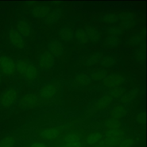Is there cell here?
<instances>
[{
	"label": "cell",
	"mask_w": 147,
	"mask_h": 147,
	"mask_svg": "<svg viewBox=\"0 0 147 147\" xmlns=\"http://www.w3.org/2000/svg\"><path fill=\"white\" fill-rule=\"evenodd\" d=\"M16 72L28 82H33L38 76L37 67L26 60H18L16 62Z\"/></svg>",
	"instance_id": "cell-1"
},
{
	"label": "cell",
	"mask_w": 147,
	"mask_h": 147,
	"mask_svg": "<svg viewBox=\"0 0 147 147\" xmlns=\"http://www.w3.org/2000/svg\"><path fill=\"white\" fill-rule=\"evenodd\" d=\"M20 90L16 86H10L0 94V108L8 109L15 105L19 99Z\"/></svg>",
	"instance_id": "cell-2"
},
{
	"label": "cell",
	"mask_w": 147,
	"mask_h": 147,
	"mask_svg": "<svg viewBox=\"0 0 147 147\" xmlns=\"http://www.w3.org/2000/svg\"><path fill=\"white\" fill-rule=\"evenodd\" d=\"M0 72L4 76L12 77L16 72V62L8 56H0Z\"/></svg>",
	"instance_id": "cell-3"
},
{
	"label": "cell",
	"mask_w": 147,
	"mask_h": 147,
	"mask_svg": "<svg viewBox=\"0 0 147 147\" xmlns=\"http://www.w3.org/2000/svg\"><path fill=\"white\" fill-rule=\"evenodd\" d=\"M39 101L38 96L33 93H29L19 98L17 101V106L24 110L30 109L35 107Z\"/></svg>",
	"instance_id": "cell-4"
},
{
	"label": "cell",
	"mask_w": 147,
	"mask_h": 147,
	"mask_svg": "<svg viewBox=\"0 0 147 147\" xmlns=\"http://www.w3.org/2000/svg\"><path fill=\"white\" fill-rule=\"evenodd\" d=\"M125 78L120 74H111L107 75L103 79V84L110 88L120 86L124 83Z\"/></svg>",
	"instance_id": "cell-5"
},
{
	"label": "cell",
	"mask_w": 147,
	"mask_h": 147,
	"mask_svg": "<svg viewBox=\"0 0 147 147\" xmlns=\"http://www.w3.org/2000/svg\"><path fill=\"white\" fill-rule=\"evenodd\" d=\"M58 87L54 83H49L44 86L39 91V96L44 100H51L56 94Z\"/></svg>",
	"instance_id": "cell-6"
},
{
	"label": "cell",
	"mask_w": 147,
	"mask_h": 147,
	"mask_svg": "<svg viewBox=\"0 0 147 147\" xmlns=\"http://www.w3.org/2000/svg\"><path fill=\"white\" fill-rule=\"evenodd\" d=\"M9 38L10 43L16 48L21 49L25 47V42L23 37L17 31L11 29L9 31Z\"/></svg>",
	"instance_id": "cell-7"
},
{
	"label": "cell",
	"mask_w": 147,
	"mask_h": 147,
	"mask_svg": "<svg viewBox=\"0 0 147 147\" xmlns=\"http://www.w3.org/2000/svg\"><path fill=\"white\" fill-rule=\"evenodd\" d=\"M38 64L42 69H49L55 64V57L49 52L45 51L40 55Z\"/></svg>",
	"instance_id": "cell-8"
},
{
	"label": "cell",
	"mask_w": 147,
	"mask_h": 147,
	"mask_svg": "<svg viewBox=\"0 0 147 147\" xmlns=\"http://www.w3.org/2000/svg\"><path fill=\"white\" fill-rule=\"evenodd\" d=\"M48 49L54 57H60L64 53L63 45L57 40L51 41L48 45Z\"/></svg>",
	"instance_id": "cell-9"
},
{
	"label": "cell",
	"mask_w": 147,
	"mask_h": 147,
	"mask_svg": "<svg viewBox=\"0 0 147 147\" xmlns=\"http://www.w3.org/2000/svg\"><path fill=\"white\" fill-rule=\"evenodd\" d=\"M60 134L59 129L55 127H50L43 129L40 133V137L43 140L51 141L57 138Z\"/></svg>",
	"instance_id": "cell-10"
},
{
	"label": "cell",
	"mask_w": 147,
	"mask_h": 147,
	"mask_svg": "<svg viewBox=\"0 0 147 147\" xmlns=\"http://www.w3.org/2000/svg\"><path fill=\"white\" fill-rule=\"evenodd\" d=\"M51 7L48 6L37 5L32 8L31 13L34 17L40 18L45 17L49 13Z\"/></svg>",
	"instance_id": "cell-11"
},
{
	"label": "cell",
	"mask_w": 147,
	"mask_h": 147,
	"mask_svg": "<svg viewBox=\"0 0 147 147\" xmlns=\"http://www.w3.org/2000/svg\"><path fill=\"white\" fill-rule=\"evenodd\" d=\"M17 31L23 37H27L31 33V28L26 22L21 20L17 23Z\"/></svg>",
	"instance_id": "cell-12"
},
{
	"label": "cell",
	"mask_w": 147,
	"mask_h": 147,
	"mask_svg": "<svg viewBox=\"0 0 147 147\" xmlns=\"http://www.w3.org/2000/svg\"><path fill=\"white\" fill-rule=\"evenodd\" d=\"M113 101V98L108 95L100 98L95 103L94 107L96 110H102L107 107Z\"/></svg>",
	"instance_id": "cell-13"
},
{
	"label": "cell",
	"mask_w": 147,
	"mask_h": 147,
	"mask_svg": "<svg viewBox=\"0 0 147 147\" xmlns=\"http://www.w3.org/2000/svg\"><path fill=\"white\" fill-rule=\"evenodd\" d=\"M126 113L127 109L125 106L121 105H117L112 109L110 112V115L111 118L119 119L124 117Z\"/></svg>",
	"instance_id": "cell-14"
},
{
	"label": "cell",
	"mask_w": 147,
	"mask_h": 147,
	"mask_svg": "<svg viewBox=\"0 0 147 147\" xmlns=\"http://www.w3.org/2000/svg\"><path fill=\"white\" fill-rule=\"evenodd\" d=\"M140 91L139 88H134L131 89L129 92L125 93L120 99V102L122 104H127L130 103L134 98H135L138 94Z\"/></svg>",
	"instance_id": "cell-15"
},
{
	"label": "cell",
	"mask_w": 147,
	"mask_h": 147,
	"mask_svg": "<svg viewBox=\"0 0 147 147\" xmlns=\"http://www.w3.org/2000/svg\"><path fill=\"white\" fill-rule=\"evenodd\" d=\"M88 40L92 42H97L100 38V33L99 31L93 26H87L85 28Z\"/></svg>",
	"instance_id": "cell-16"
},
{
	"label": "cell",
	"mask_w": 147,
	"mask_h": 147,
	"mask_svg": "<svg viewBox=\"0 0 147 147\" xmlns=\"http://www.w3.org/2000/svg\"><path fill=\"white\" fill-rule=\"evenodd\" d=\"M61 16V11L60 9H56L49 11L45 16V22L47 24H53L57 22Z\"/></svg>",
	"instance_id": "cell-17"
},
{
	"label": "cell",
	"mask_w": 147,
	"mask_h": 147,
	"mask_svg": "<svg viewBox=\"0 0 147 147\" xmlns=\"http://www.w3.org/2000/svg\"><path fill=\"white\" fill-rule=\"evenodd\" d=\"M59 35L63 40L66 41H71L74 38V32L68 27L61 28L59 32Z\"/></svg>",
	"instance_id": "cell-18"
},
{
	"label": "cell",
	"mask_w": 147,
	"mask_h": 147,
	"mask_svg": "<svg viewBox=\"0 0 147 147\" xmlns=\"http://www.w3.org/2000/svg\"><path fill=\"white\" fill-rule=\"evenodd\" d=\"M103 137V134L100 132H93L90 133L86 138V142L89 145H92L96 144Z\"/></svg>",
	"instance_id": "cell-19"
},
{
	"label": "cell",
	"mask_w": 147,
	"mask_h": 147,
	"mask_svg": "<svg viewBox=\"0 0 147 147\" xmlns=\"http://www.w3.org/2000/svg\"><path fill=\"white\" fill-rule=\"evenodd\" d=\"M103 57V54L100 52H96L91 55L86 60L84 64L86 66H91L100 61Z\"/></svg>",
	"instance_id": "cell-20"
},
{
	"label": "cell",
	"mask_w": 147,
	"mask_h": 147,
	"mask_svg": "<svg viewBox=\"0 0 147 147\" xmlns=\"http://www.w3.org/2000/svg\"><path fill=\"white\" fill-rule=\"evenodd\" d=\"M126 91V89L122 87H117L111 88L108 91V95L112 98H119L121 97Z\"/></svg>",
	"instance_id": "cell-21"
},
{
	"label": "cell",
	"mask_w": 147,
	"mask_h": 147,
	"mask_svg": "<svg viewBox=\"0 0 147 147\" xmlns=\"http://www.w3.org/2000/svg\"><path fill=\"white\" fill-rule=\"evenodd\" d=\"M91 81V78L87 74L83 73L78 75L75 79V82L81 86H87L90 84Z\"/></svg>",
	"instance_id": "cell-22"
},
{
	"label": "cell",
	"mask_w": 147,
	"mask_h": 147,
	"mask_svg": "<svg viewBox=\"0 0 147 147\" xmlns=\"http://www.w3.org/2000/svg\"><path fill=\"white\" fill-rule=\"evenodd\" d=\"M124 135L123 131L121 129H107L105 132V137L122 139Z\"/></svg>",
	"instance_id": "cell-23"
},
{
	"label": "cell",
	"mask_w": 147,
	"mask_h": 147,
	"mask_svg": "<svg viewBox=\"0 0 147 147\" xmlns=\"http://www.w3.org/2000/svg\"><path fill=\"white\" fill-rule=\"evenodd\" d=\"M16 144V138L11 136H7L0 141V147H14Z\"/></svg>",
	"instance_id": "cell-24"
},
{
	"label": "cell",
	"mask_w": 147,
	"mask_h": 147,
	"mask_svg": "<svg viewBox=\"0 0 147 147\" xmlns=\"http://www.w3.org/2000/svg\"><path fill=\"white\" fill-rule=\"evenodd\" d=\"M75 37L78 41L82 44H85L88 41V38L84 30L78 29L75 32Z\"/></svg>",
	"instance_id": "cell-25"
},
{
	"label": "cell",
	"mask_w": 147,
	"mask_h": 147,
	"mask_svg": "<svg viewBox=\"0 0 147 147\" xmlns=\"http://www.w3.org/2000/svg\"><path fill=\"white\" fill-rule=\"evenodd\" d=\"M122 123L119 119L110 118L105 122V126L107 129H120Z\"/></svg>",
	"instance_id": "cell-26"
},
{
	"label": "cell",
	"mask_w": 147,
	"mask_h": 147,
	"mask_svg": "<svg viewBox=\"0 0 147 147\" xmlns=\"http://www.w3.org/2000/svg\"><path fill=\"white\" fill-rule=\"evenodd\" d=\"M82 139L81 135L77 132H71L67 134L64 138V142H69L75 141H80Z\"/></svg>",
	"instance_id": "cell-27"
},
{
	"label": "cell",
	"mask_w": 147,
	"mask_h": 147,
	"mask_svg": "<svg viewBox=\"0 0 147 147\" xmlns=\"http://www.w3.org/2000/svg\"><path fill=\"white\" fill-rule=\"evenodd\" d=\"M116 63L115 58L112 56H106L100 60V65L105 68L110 67Z\"/></svg>",
	"instance_id": "cell-28"
},
{
	"label": "cell",
	"mask_w": 147,
	"mask_h": 147,
	"mask_svg": "<svg viewBox=\"0 0 147 147\" xmlns=\"http://www.w3.org/2000/svg\"><path fill=\"white\" fill-rule=\"evenodd\" d=\"M107 72L106 70H98L92 72L90 77L94 80H100L103 79L107 76Z\"/></svg>",
	"instance_id": "cell-29"
},
{
	"label": "cell",
	"mask_w": 147,
	"mask_h": 147,
	"mask_svg": "<svg viewBox=\"0 0 147 147\" xmlns=\"http://www.w3.org/2000/svg\"><path fill=\"white\" fill-rule=\"evenodd\" d=\"M135 144V140L131 137L122 139L118 144V147H132Z\"/></svg>",
	"instance_id": "cell-30"
},
{
	"label": "cell",
	"mask_w": 147,
	"mask_h": 147,
	"mask_svg": "<svg viewBox=\"0 0 147 147\" xmlns=\"http://www.w3.org/2000/svg\"><path fill=\"white\" fill-rule=\"evenodd\" d=\"M105 42L110 47H115L120 43V39L117 36H109L106 38Z\"/></svg>",
	"instance_id": "cell-31"
},
{
	"label": "cell",
	"mask_w": 147,
	"mask_h": 147,
	"mask_svg": "<svg viewBox=\"0 0 147 147\" xmlns=\"http://www.w3.org/2000/svg\"><path fill=\"white\" fill-rule=\"evenodd\" d=\"M144 40V37L141 34H137L134 36H132L129 41V44L131 45H136L141 43Z\"/></svg>",
	"instance_id": "cell-32"
},
{
	"label": "cell",
	"mask_w": 147,
	"mask_h": 147,
	"mask_svg": "<svg viewBox=\"0 0 147 147\" xmlns=\"http://www.w3.org/2000/svg\"><path fill=\"white\" fill-rule=\"evenodd\" d=\"M118 17L117 14L114 13H109L105 14L103 17V20L107 23H114L118 20Z\"/></svg>",
	"instance_id": "cell-33"
},
{
	"label": "cell",
	"mask_w": 147,
	"mask_h": 147,
	"mask_svg": "<svg viewBox=\"0 0 147 147\" xmlns=\"http://www.w3.org/2000/svg\"><path fill=\"white\" fill-rule=\"evenodd\" d=\"M107 32L110 36H117L118 35H120L122 33V29L121 28L117 26H113L109 27L107 29Z\"/></svg>",
	"instance_id": "cell-34"
},
{
	"label": "cell",
	"mask_w": 147,
	"mask_h": 147,
	"mask_svg": "<svg viewBox=\"0 0 147 147\" xmlns=\"http://www.w3.org/2000/svg\"><path fill=\"white\" fill-rule=\"evenodd\" d=\"M136 59L139 62H142L145 60V50L139 49L135 53Z\"/></svg>",
	"instance_id": "cell-35"
},
{
	"label": "cell",
	"mask_w": 147,
	"mask_h": 147,
	"mask_svg": "<svg viewBox=\"0 0 147 147\" xmlns=\"http://www.w3.org/2000/svg\"><path fill=\"white\" fill-rule=\"evenodd\" d=\"M118 19L123 20H133L134 16L132 13H120L117 15Z\"/></svg>",
	"instance_id": "cell-36"
},
{
	"label": "cell",
	"mask_w": 147,
	"mask_h": 147,
	"mask_svg": "<svg viewBox=\"0 0 147 147\" xmlns=\"http://www.w3.org/2000/svg\"><path fill=\"white\" fill-rule=\"evenodd\" d=\"M121 24L125 29H129L135 24V21L134 20H123L122 21Z\"/></svg>",
	"instance_id": "cell-37"
},
{
	"label": "cell",
	"mask_w": 147,
	"mask_h": 147,
	"mask_svg": "<svg viewBox=\"0 0 147 147\" xmlns=\"http://www.w3.org/2000/svg\"><path fill=\"white\" fill-rule=\"evenodd\" d=\"M145 119H146V115H145V111H141L137 114V121L140 124L144 125L145 122Z\"/></svg>",
	"instance_id": "cell-38"
},
{
	"label": "cell",
	"mask_w": 147,
	"mask_h": 147,
	"mask_svg": "<svg viewBox=\"0 0 147 147\" xmlns=\"http://www.w3.org/2000/svg\"><path fill=\"white\" fill-rule=\"evenodd\" d=\"M63 147H82V142L81 141L65 142L63 145Z\"/></svg>",
	"instance_id": "cell-39"
},
{
	"label": "cell",
	"mask_w": 147,
	"mask_h": 147,
	"mask_svg": "<svg viewBox=\"0 0 147 147\" xmlns=\"http://www.w3.org/2000/svg\"><path fill=\"white\" fill-rule=\"evenodd\" d=\"M30 147H47V145L44 143V142H39V141H37V142H33Z\"/></svg>",
	"instance_id": "cell-40"
},
{
	"label": "cell",
	"mask_w": 147,
	"mask_h": 147,
	"mask_svg": "<svg viewBox=\"0 0 147 147\" xmlns=\"http://www.w3.org/2000/svg\"><path fill=\"white\" fill-rule=\"evenodd\" d=\"M94 147H107V146H105V145H95Z\"/></svg>",
	"instance_id": "cell-41"
},
{
	"label": "cell",
	"mask_w": 147,
	"mask_h": 147,
	"mask_svg": "<svg viewBox=\"0 0 147 147\" xmlns=\"http://www.w3.org/2000/svg\"><path fill=\"white\" fill-rule=\"evenodd\" d=\"M2 82V77H1V75L0 74V85H1V83Z\"/></svg>",
	"instance_id": "cell-42"
}]
</instances>
